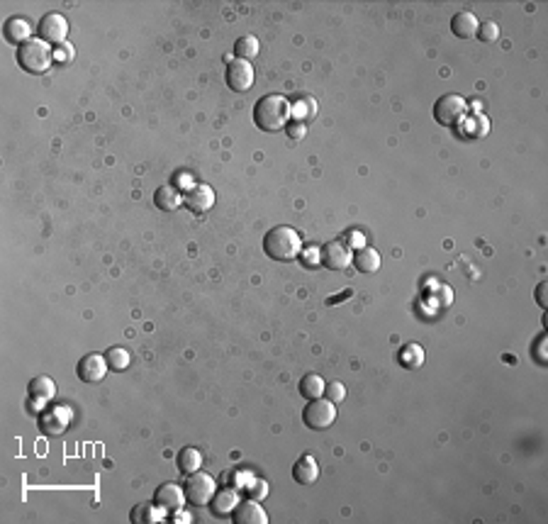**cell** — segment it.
<instances>
[{
  "label": "cell",
  "mask_w": 548,
  "mask_h": 524,
  "mask_svg": "<svg viewBox=\"0 0 548 524\" xmlns=\"http://www.w3.org/2000/svg\"><path fill=\"white\" fill-rule=\"evenodd\" d=\"M400 361L404 368H419L422 363H424V349H422L419 344H407V347H402L400 351Z\"/></svg>",
  "instance_id": "cell-27"
},
{
  "label": "cell",
  "mask_w": 548,
  "mask_h": 524,
  "mask_svg": "<svg viewBox=\"0 0 548 524\" xmlns=\"http://www.w3.org/2000/svg\"><path fill=\"white\" fill-rule=\"evenodd\" d=\"M302 261H305V266H319V261H322V252H317V249H307L305 254H302Z\"/></svg>",
  "instance_id": "cell-33"
},
{
  "label": "cell",
  "mask_w": 548,
  "mask_h": 524,
  "mask_svg": "<svg viewBox=\"0 0 548 524\" xmlns=\"http://www.w3.org/2000/svg\"><path fill=\"white\" fill-rule=\"evenodd\" d=\"M349 295H351V290H347V293H344L342 297H349ZM337 300H339V297H329L327 302H329V305H337Z\"/></svg>",
  "instance_id": "cell-37"
},
{
  "label": "cell",
  "mask_w": 548,
  "mask_h": 524,
  "mask_svg": "<svg viewBox=\"0 0 548 524\" xmlns=\"http://www.w3.org/2000/svg\"><path fill=\"white\" fill-rule=\"evenodd\" d=\"M183 490H186V498H188L190 505H198V508H202V505H210V500L214 498V493H217V480H214L210 473H200V470H195V473L188 475Z\"/></svg>",
  "instance_id": "cell-6"
},
{
  "label": "cell",
  "mask_w": 548,
  "mask_h": 524,
  "mask_svg": "<svg viewBox=\"0 0 548 524\" xmlns=\"http://www.w3.org/2000/svg\"><path fill=\"white\" fill-rule=\"evenodd\" d=\"M202 466V454L195 446H183L181 451H178V470L181 473H195V470H200Z\"/></svg>",
  "instance_id": "cell-23"
},
{
  "label": "cell",
  "mask_w": 548,
  "mask_h": 524,
  "mask_svg": "<svg viewBox=\"0 0 548 524\" xmlns=\"http://www.w3.org/2000/svg\"><path fill=\"white\" fill-rule=\"evenodd\" d=\"M466 112H468V103L466 98L458 93H446L434 103V120L444 124V127H456V124L466 117Z\"/></svg>",
  "instance_id": "cell-4"
},
{
  "label": "cell",
  "mask_w": 548,
  "mask_h": 524,
  "mask_svg": "<svg viewBox=\"0 0 548 524\" xmlns=\"http://www.w3.org/2000/svg\"><path fill=\"white\" fill-rule=\"evenodd\" d=\"M337 420V405L332 400H322V397H314V400L307 402V407L302 410V422L305 427L314 432L329 430Z\"/></svg>",
  "instance_id": "cell-5"
},
{
  "label": "cell",
  "mask_w": 548,
  "mask_h": 524,
  "mask_svg": "<svg viewBox=\"0 0 548 524\" xmlns=\"http://www.w3.org/2000/svg\"><path fill=\"white\" fill-rule=\"evenodd\" d=\"M37 34L41 41H46V44H64V41H66V34H69L66 17L59 15V13H46L39 20Z\"/></svg>",
  "instance_id": "cell-8"
},
{
  "label": "cell",
  "mask_w": 548,
  "mask_h": 524,
  "mask_svg": "<svg viewBox=\"0 0 548 524\" xmlns=\"http://www.w3.org/2000/svg\"><path fill=\"white\" fill-rule=\"evenodd\" d=\"M475 37H478L480 41H485V44H487V41H495L499 37V27L495 25V22L487 20L485 25L478 27V34H475Z\"/></svg>",
  "instance_id": "cell-29"
},
{
  "label": "cell",
  "mask_w": 548,
  "mask_h": 524,
  "mask_svg": "<svg viewBox=\"0 0 548 524\" xmlns=\"http://www.w3.org/2000/svg\"><path fill=\"white\" fill-rule=\"evenodd\" d=\"M266 495H268V483H266V480H261V478H254L251 485H249V498L264 500Z\"/></svg>",
  "instance_id": "cell-30"
},
{
  "label": "cell",
  "mask_w": 548,
  "mask_h": 524,
  "mask_svg": "<svg viewBox=\"0 0 548 524\" xmlns=\"http://www.w3.org/2000/svg\"><path fill=\"white\" fill-rule=\"evenodd\" d=\"M71 56H74V46L66 44V41H64V44H59L56 51H54V59H56V61H69Z\"/></svg>",
  "instance_id": "cell-32"
},
{
  "label": "cell",
  "mask_w": 548,
  "mask_h": 524,
  "mask_svg": "<svg viewBox=\"0 0 548 524\" xmlns=\"http://www.w3.org/2000/svg\"><path fill=\"white\" fill-rule=\"evenodd\" d=\"M166 512L159 508L156 503H139L134 505L132 512H129V520L134 524H156L164 520Z\"/></svg>",
  "instance_id": "cell-21"
},
{
  "label": "cell",
  "mask_w": 548,
  "mask_h": 524,
  "mask_svg": "<svg viewBox=\"0 0 548 524\" xmlns=\"http://www.w3.org/2000/svg\"><path fill=\"white\" fill-rule=\"evenodd\" d=\"M349 247L351 249H356V252H359V249H363V247H366V239H363V234H361V232H349Z\"/></svg>",
  "instance_id": "cell-34"
},
{
  "label": "cell",
  "mask_w": 548,
  "mask_h": 524,
  "mask_svg": "<svg viewBox=\"0 0 548 524\" xmlns=\"http://www.w3.org/2000/svg\"><path fill=\"white\" fill-rule=\"evenodd\" d=\"M71 425V412L66 407H61V405H49V407H44L37 417V427L41 434H46V437H59V434H64L69 430Z\"/></svg>",
  "instance_id": "cell-7"
},
{
  "label": "cell",
  "mask_w": 548,
  "mask_h": 524,
  "mask_svg": "<svg viewBox=\"0 0 548 524\" xmlns=\"http://www.w3.org/2000/svg\"><path fill=\"white\" fill-rule=\"evenodd\" d=\"M544 344H546V335L536 339V347H534V354H536V359H539V363H546V356H544Z\"/></svg>",
  "instance_id": "cell-35"
},
{
  "label": "cell",
  "mask_w": 548,
  "mask_h": 524,
  "mask_svg": "<svg viewBox=\"0 0 548 524\" xmlns=\"http://www.w3.org/2000/svg\"><path fill=\"white\" fill-rule=\"evenodd\" d=\"M27 392H29V397H32L34 402L46 405V402L54 400V395H56V385H54V380L49 376H37V378L29 380Z\"/></svg>",
  "instance_id": "cell-19"
},
{
  "label": "cell",
  "mask_w": 548,
  "mask_h": 524,
  "mask_svg": "<svg viewBox=\"0 0 548 524\" xmlns=\"http://www.w3.org/2000/svg\"><path fill=\"white\" fill-rule=\"evenodd\" d=\"M241 503L239 493L231 490V488H224V490H217L214 498L210 500V510L214 517H229L231 512L236 510V505Z\"/></svg>",
  "instance_id": "cell-15"
},
{
  "label": "cell",
  "mask_w": 548,
  "mask_h": 524,
  "mask_svg": "<svg viewBox=\"0 0 548 524\" xmlns=\"http://www.w3.org/2000/svg\"><path fill=\"white\" fill-rule=\"evenodd\" d=\"M288 117H290L288 100L276 93L264 95L254 108V122H256V127L264 129V132H278V129H285Z\"/></svg>",
  "instance_id": "cell-2"
},
{
  "label": "cell",
  "mask_w": 548,
  "mask_h": 524,
  "mask_svg": "<svg viewBox=\"0 0 548 524\" xmlns=\"http://www.w3.org/2000/svg\"><path fill=\"white\" fill-rule=\"evenodd\" d=\"M103 356L107 361V368H110V371H117V373L127 371L129 363H132V356H129V351L124 347H110Z\"/></svg>",
  "instance_id": "cell-24"
},
{
  "label": "cell",
  "mask_w": 548,
  "mask_h": 524,
  "mask_svg": "<svg viewBox=\"0 0 548 524\" xmlns=\"http://www.w3.org/2000/svg\"><path fill=\"white\" fill-rule=\"evenodd\" d=\"M259 49H261V44H259V39H256L254 34H244V37H239L234 41V56L244 59V61L254 59L256 54H259Z\"/></svg>",
  "instance_id": "cell-26"
},
{
  "label": "cell",
  "mask_w": 548,
  "mask_h": 524,
  "mask_svg": "<svg viewBox=\"0 0 548 524\" xmlns=\"http://www.w3.org/2000/svg\"><path fill=\"white\" fill-rule=\"evenodd\" d=\"M322 264H324L327 269H332V271L349 269V264H351L349 247L347 244H342V242H329L324 249H322Z\"/></svg>",
  "instance_id": "cell-13"
},
{
  "label": "cell",
  "mask_w": 548,
  "mask_h": 524,
  "mask_svg": "<svg viewBox=\"0 0 548 524\" xmlns=\"http://www.w3.org/2000/svg\"><path fill=\"white\" fill-rule=\"evenodd\" d=\"M536 302H539L541 307L548 305V300H546V283H539V285H536Z\"/></svg>",
  "instance_id": "cell-36"
},
{
  "label": "cell",
  "mask_w": 548,
  "mask_h": 524,
  "mask_svg": "<svg viewBox=\"0 0 548 524\" xmlns=\"http://www.w3.org/2000/svg\"><path fill=\"white\" fill-rule=\"evenodd\" d=\"M183 195L181 190L174 188V186H161L156 193H154V205L159 207V210H166V212H174L178 210V207L183 205Z\"/></svg>",
  "instance_id": "cell-20"
},
{
  "label": "cell",
  "mask_w": 548,
  "mask_h": 524,
  "mask_svg": "<svg viewBox=\"0 0 548 524\" xmlns=\"http://www.w3.org/2000/svg\"><path fill=\"white\" fill-rule=\"evenodd\" d=\"M324 392H327V400H332V402H342V400H347V388H344V383L342 380H332V383H327L324 385Z\"/></svg>",
  "instance_id": "cell-28"
},
{
  "label": "cell",
  "mask_w": 548,
  "mask_h": 524,
  "mask_svg": "<svg viewBox=\"0 0 548 524\" xmlns=\"http://www.w3.org/2000/svg\"><path fill=\"white\" fill-rule=\"evenodd\" d=\"M478 27H480L478 17L470 13V10H461V13H456L454 17H451V32H454L456 37H461V39L475 37V34H478Z\"/></svg>",
  "instance_id": "cell-16"
},
{
  "label": "cell",
  "mask_w": 548,
  "mask_h": 524,
  "mask_svg": "<svg viewBox=\"0 0 548 524\" xmlns=\"http://www.w3.org/2000/svg\"><path fill=\"white\" fill-rule=\"evenodd\" d=\"M154 503L164 512H178L188 503V498H186V490L178 483H161L156 488V493H154Z\"/></svg>",
  "instance_id": "cell-10"
},
{
  "label": "cell",
  "mask_w": 548,
  "mask_h": 524,
  "mask_svg": "<svg viewBox=\"0 0 548 524\" xmlns=\"http://www.w3.org/2000/svg\"><path fill=\"white\" fill-rule=\"evenodd\" d=\"M351 264L356 266V271L361 273H375L380 269V254L373 247H363L354 256H351Z\"/></svg>",
  "instance_id": "cell-22"
},
{
  "label": "cell",
  "mask_w": 548,
  "mask_h": 524,
  "mask_svg": "<svg viewBox=\"0 0 548 524\" xmlns=\"http://www.w3.org/2000/svg\"><path fill=\"white\" fill-rule=\"evenodd\" d=\"M264 252L273 261H295L302 254V239L293 227L278 224V227L266 232Z\"/></svg>",
  "instance_id": "cell-1"
},
{
  "label": "cell",
  "mask_w": 548,
  "mask_h": 524,
  "mask_svg": "<svg viewBox=\"0 0 548 524\" xmlns=\"http://www.w3.org/2000/svg\"><path fill=\"white\" fill-rule=\"evenodd\" d=\"M231 520L236 524H266L268 515L259 505V500H241V503L236 505V510L231 512Z\"/></svg>",
  "instance_id": "cell-14"
},
{
  "label": "cell",
  "mask_w": 548,
  "mask_h": 524,
  "mask_svg": "<svg viewBox=\"0 0 548 524\" xmlns=\"http://www.w3.org/2000/svg\"><path fill=\"white\" fill-rule=\"evenodd\" d=\"M324 380H322L317 373H307V376H302L300 380V395L305 397V400H314V397H322V392H324Z\"/></svg>",
  "instance_id": "cell-25"
},
{
  "label": "cell",
  "mask_w": 548,
  "mask_h": 524,
  "mask_svg": "<svg viewBox=\"0 0 548 524\" xmlns=\"http://www.w3.org/2000/svg\"><path fill=\"white\" fill-rule=\"evenodd\" d=\"M186 205L193 212H198V215L207 212L214 205L212 186H207V183H193V186L188 188V193H186Z\"/></svg>",
  "instance_id": "cell-12"
},
{
  "label": "cell",
  "mask_w": 548,
  "mask_h": 524,
  "mask_svg": "<svg viewBox=\"0 0 548 524\" xmlns=\"http://www.w3.org/2000/svg\"><path fill=\"white\" fill-rule=\"evenodd\" d=\"M15 59L27 74H46L51 66L54 51L41 39H29L22 46H17Z\"/></svg>",
  "instance_id": "cell-3"
},
{
  "label": "cell",
  "mask_w": 548,
  "mask_h": 524,
  "mask_svg": "<svg viewBox=\"0 0 548 524\" xmlns=\"http://www.w3.org/2000/svg\"><path fill=\"white\" fill-rule=\"evenodd\" d=\"M3 34L10 44L22 46L25 41H29V37H32V27H29V22L25 17H10V20H5Z\"/></svg>",
  "instance_id": "cell-17"
},
{
  "label": "cell",
  "mask_w": 548,
  "mask_h": 524,
  "mask_svg": "<svg viewBox=\"0 0 548 524\" xmlns=\"http://www.w3.org/2000/svg\"><path fill=\"white\" fill-rule=\"evenodd\" d=\"M76 373L83 383H100L107 373V361L100 354H86L76 366Z\"/></svg>",
  "instance_id": "cell-11"
},
{
  "label": "cell",
  "mask_w": 548,
  "mask_h": 524,
  "mask_svg": "<svg viewBox=\"0 0 548 524\" xmlns=\"http://www.w3.org/2000/svg\"><path fill=\"white\" fill-rule=\"evenodd\" d=\"M293 478L300 485H312L314 480L319 478V466H317V461H314V456L305 454V456L297 458L295 466H293Z\"/></svg>",
  "instance_id": "cell-18"
},
{
  "label": "cell",
  "mask_w": 548,
  "mask_h": 524,
  "mask_svg": "<svg viewBox=\"0 0 548 524\" xmlns=\"http://www.w3.org/2000/svg\"><path fill=\"white\" fill-rule=\"evenodd\" d=\"M285 132H288L290 139H302V137L307 134V129L302 122H290V124H285Z\"/></svg>",
  "instance_id": "cell-31"
},
{
  "label": "cell",
  "mask_w": 548,
  "mask_h": 524,
  "mask_svg": "<svg viewBox=\"0 0 548 524\" xmlns=\"http://www.w3.org/2000/svg\"><path fill=\"white\" fill-rule=\"evenodd\" d=\"M224 81H227V86L234 93H246L256 81V71L251 64L244 61V59H234V61H229Z\"/></svg>",
  "instance_id": "cell-9"
}]
</instances>
